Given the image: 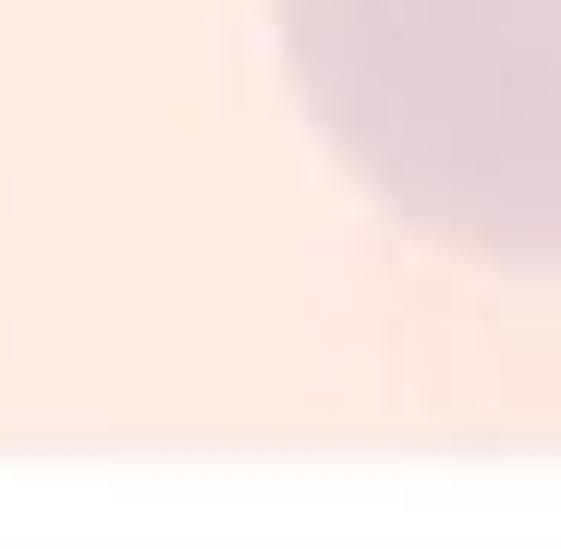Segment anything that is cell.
Returning a JSON list of instances; mask_svg holds the SVG:
<instances>
[{
	"label": "cell",
	"mask_w": 561,
	"mask_h": 549,
	"mask_svg": "<svg viewBox=\"0 0 561 549\" xmlns=\"http://www.w3.org/2000/svg\"><path fill=\"white\" fill-rule=\"evenodd\" d=\"M280 49L391 220L561 268V0H280Z\"/></svg>",
	"instance_id": "1"
}]
</instances>
